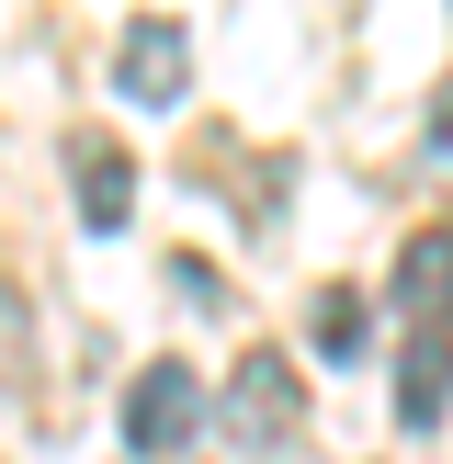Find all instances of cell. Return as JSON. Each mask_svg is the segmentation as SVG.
<instances>
[{
    "mask_svg": "<svg viewBox=\"0 0 453 464\" xmlns=\"http://www.w3.org/2000/svg\"><path fill=\"white\" fill-rule=\"evenodd\" d=\"M216 420H226V453H294V430H306V374H294L284 352H238Z\"/></svg>",
    "mask_w": 453,
    "mask_h": 464,
    "instance_id": "6da1fadb",
    "label": "cell"
},
{
    "mask_svg": "<svg viewBox=\"0 0 453 464\" xmlns=\"http://www.w3.org/2000/svg\"><path fill=\"white\" fill-rule=\"evenodd\" d=\"M204 420H216V397H204L193 362H136V385H125V453H136V464L193 453Z\"/></svg>",
    "mask_w": 453,
    "mask_h": 464,
    "instance_id": "7a4b0ae2",
    "label": "cell"
},
{
    "mask_svg": "<svg viewBox=\"0 0 453 464\" xmlns=\"http://www.w3.org/2000/svg\"><path fill=\"white\" fill-rule=\"evenodd\" d=\"M306 340H317V362H362V295H317V306H306Z\"/></svg>",
    "mask_w": 453,
    "mask_h": 464,
    "instance_id": "52a82bcc",
    "label": "cell"
},
{
    "mask_svg": "<svg viewBox=\"0 0 453 464\" xmlns=\"http://www.w3.org/2000/svg\"><path fill=\"white\" fill-rule=\"evenodd\" d=\"M397 317L408 329H453V227H419V238L397 249Z\"/></svg>",
    "mask_w": 453,
    "mask_h": 464,
    "instance_id": "5b68a950",
    "label": "cell"
},
{
    "mask_svg": "<svg viewBox=\"0 0 453 464\" xmlns=\"http://www.w3.org/2000/svg\"><path fill=\"white\" fill-rule=\"evenodd\" d=\"M170 284H181V306H226V284H216V261H193V249H181V261H170Z\"/></svg>",
    "mask_w": 453,
    "mask_h": 464,
    "instance_id": "ba28073f",
    "label": "cell"
},
{
    "mask_svg": "<svg viewBox=\"0 0 453 464\" xmlns=\"http://www.w3.org/2000/svg\"><path fill=\"white\" fill-rule=\"evenodd\" d=\"M113 91H125L136 113H181L193 102V34H181L170 12H136L125 45H113Z\"/></svg>",
    "mask_w": 453,
    "mask_h": 464,
    "instance_id": "3957f363",
    "label": "cell"
},
{
    "mask_svg": "<svg viewBox=\"0 0 453 464\" xmlns=\"http://www.w3.org/2000/svg\"><path fill=\"white\" fill-rule=\"evenodd\" d=\"M453 408V329H408L397 352V430H442Z\"/></svg>",
    "mask_w": 453,
    "mask_h": 464,
    "instance_id": "8992f818",
    "label": "cell"
},
{
    "mask_svg": "<svg viewBox=\"0 0 453 464\" xmlns=\"http://www.w3.org/2000/svg\"><path fill=\"white\" fill-rule=\"evenodd\" d=\"M68 181H80V227H91V238H113V227L136 216V159L113 148L102 125H80V136H68Z\"/></svg>",
    "mask_w": 453,
    "mask_h": 464,
    "instance_id": "277c9868",
    "label": "cell"
}]
</instances>
